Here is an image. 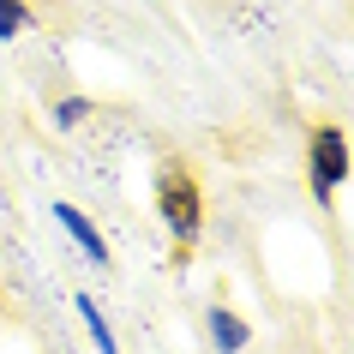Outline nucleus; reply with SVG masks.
Returning a JSON list of instances; mask_svg holds the SVG:
<instances>
[{
    "instance_id": "nucleus-1",
    "label": "nucleus",
    "mask_w": 354,
    "mask_h": 354,
    "mask_svg": "<svg viewBox=\"0 0 354 354\" xmlns=\"http://www.w3.org/2000/svg\"><path fill=\"white\" fill-rule=\"evenodd\" d=\"M156 205H162V223L174 228L180 241H192V234H198L205 205H198V187H192L187 168H162V180H156Z\"/></svg>"
},
{
    "instance_id": "nucleus-2",
    "label": "nucleus",
    "mask_w": 354,
    "mask_h": 354,
    "mask_svg": "<svg viewBox=\"0 0 354 354\" xmlns=\"http://www.w3.org/2000/svg\"><path fill=\"white\" fill-rule=\"evenodd\" d=\"M342 180H348V138L336 127H324V132H313V192L330 198Z\"/></svg>"
},
{
    "instance_id": "nucleus-3",
    "label": "nucleus",
    "mask_w": 354,
    "mask_h": 354,
    "mask_svg": "<svg viewBox=\"0 0 354 354\" xmlns=\"http://www.w3.org/2000/svg\"><path fill=\"white\" fill-rule=\"evenodd\" d=\"M55 223L66 228V234H73V241L84 246V252H91L96 264H109V246H102V234H96L91 223H84V210H73V205H55Z\"/></svg>"
},
{
    "instance_id": "nucleus-4",
    "label": "nucleus",
    "mask_w": 354,
    "mask_h": 354,
    "mask_svg": "<svg viewBox=\"0 0 354 354\" xmlns=\"http://www.w3.org/2000/svg\"><path fill=\"white\" fill-rule=\"evenodd\" d=\"M210 336H216V348H223V354H234L246 342V324L234 313H210Z\"/></svg>"
},
{
    "instance_id": "nucleus-5",
    "label": "nucleus",
    "mask_w": 354,
    "mask_h": 354,
    "mask_svg": "<svg viewBox=\"0 0 354 354\" xmlns=\"http://www.w3.org/2000/svg\"><path fill=\"white\" fill-rule=\"evenodd\" d=\"M78 318H84V330L96 336V354H120L114 336H109V324H102V313H96V300H78Z\"/></svg>"
},
{
    "instance_id": "nucleus-6",
    "label": "nucleus",
    "mask_w": 354,
    "mask_h": 354,
    "mask_svg": "<svg viewBox=\"0 0 354 354\" xmlns=\"http://www.w3.org/2000/svg\"><path fill=\"white\" fill-rule=\"evenodd\" d=\"M24 30V6L19 0H0V37H19Z\"/></svg>"
}]
</instances>
